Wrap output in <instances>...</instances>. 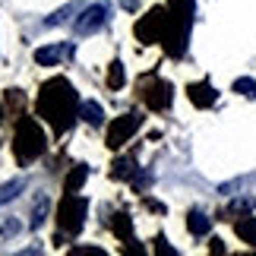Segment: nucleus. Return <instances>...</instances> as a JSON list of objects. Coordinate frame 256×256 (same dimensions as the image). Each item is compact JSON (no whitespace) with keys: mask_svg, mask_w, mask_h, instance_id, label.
Returning a JSON list of instances; mask_svg holds the SVG:
<instances>
[{"mask_svg":"<svg viewBox=\"0 0 256 256\" xmlns=\"http://www.w3.org/2000/svg\"><path fill=\"white\" fill-rule=\"evenodd\" d=\"M108 13H111L108 4H92V6L80 10V16H76V32H80V35H95L98 28H104Z\"/></svg>","mask_w":256,"mask_h":256,"instance_id":"obj_1","label":"nucleus"},{"mask_svg":"<svg viewBox=\"0 0 256 256\" xmlns=\"http://www.w3.org/2000/svg\"><path fill=\"white\" fill-rule=\"evenodd\" d=\"M66 54H70L66 44H48V48H38V51H35V60L42 66H57Z\"/></svg>","mask_w":256,"mask_h":256,"instance_id":"obj_2","label":"nucleus"},{"mask_svg":"<svg viewBox=\"0 0 256 256\" xmlns=\"http://www.w3.org/2000/svg\"><path fill=\"white\" fill-rule=\"evenodd\" d=\"M80 114H82V120L92 124V126H102L104 124V114H102V104H98V102H82Z\"/></svg>","mask_w":256,"mask_h":256,"instance_id":"obj_3","label":"nucleus"},{"mask_svg":"<svg viewBox=\"0 0 256 256\" xmlns=\"http://www.w3.org/2000/svg\"><path fill=\"white\" fill-rule=\"evenodd\" d=\"M26 190V180L22 177H16V180H10V184H4L0 186V206H6V202H13L19 193Z\"/></svg>","mask_w":256,"mask_h":256,"instance_id":"obj_4","label":"nucleus"},{"mask_svg":"<svg viewBox=\"0 0 256 256\" xmlns=\"http://www.w3.org/2000/svg\"><path fill=\"white\" fill-rule=\"evenodd\" d=\"M209 228H212V222L206 218L202 212H190V231L196 234V238H206V234H209Z\"/></svg>","mask_w":256,"mask_h":256,"instance_id":"obj_5","label":"nucleus"},{"mask_svg":"<svg viewBox=\"0 0 256 256\" xmlns=\"http://www.w3.org/2000/svg\"><path fill=\"white\" fill-rule=\"evenodd\" d=\"M234 92H238V95H247V98H256V82L250 80V76H240V80L234 82Z\"/></svg>","mask_w":256,"mask_h":256,"instance_id":"obj_6","label":"nucleus"},{"mask_svg":"<svg viewBox=\"0 0 256 256\" xmlns=\"http://www.w3.org/2000/svg\"><path fill=\"white\" fill-rule=\"evenodd\" d=\"M238 234H240L244 240L256 244V222H253V218H244V222H238Z\"/></svg>","mask_w":256,"mask_h":256,"instance_id":"obj_7","label":"nucleus"},{"mask_svg":"<svg viewBox=\"0 0 256 256\" xmlns=\"http://www.w3.org/2000/svg\"><path fill=\"white\" fill-rule=\"evenodd\" d=\"M133 126H136V120H124L120 126H114V130H111V146H120V140L133 130Z\"/></svg>","mask_w":256,"mask_h":256,"instance_id":"obj_8","label":"nucleus"},{"mask_svg":"<svg viewBox=\"0 0 256 256\" xmlns=\"http://www.w3.org/2000/svg\"><path fill=\"white\" fill-rule=\"evenodd\" d=\"M44 212H48V200H42V202H35V218H32V228H38V224L44 222Z\"/></svg>","mask_w":256,"mask_h":256,"instance_id":"obj_9","label":"nucleus"},{"mask_svg":"<svg viewBox=\"0 0 256 256\" xmlns=\"http://www.w3.org/2000/svg\"><path fill=\"white\" fill-rule=\"evenodd\" d=\"M73 10H76L73 4H70V6H64V10H57V13H54L51 19H48V26H57V22H64V19H66V16L73 13Z\"/></svg>","mask_w":256,"mask_h":256,"instance_id":"obj_10","label":"nucleus"},{"mask_svg":"<svg viewBox=\"0 0 256 256\" xmlns=\"http://www.w3.org/2000/svg\"><path fill=\"white\" fill-rule=\"evenodd\" d=\"M16 231H19L16 222H4V228H0V234H4V238H10V234H16Z\"/></svg>","mask_w":256,"mask_h":256,"instance_id":"obj_11","label":"nucleus"},{"mask_svg":"<svg viewBox=\"0 0 256 256\" xmlns=\"http://www.w3.org/2000/svg\"><path fill=\"white\" fill-rule=\"evenodd\" d=\"M120 6H124V10H130V13H133V10H140V0H120Z\"/></svg>","mask_w":256,"mask_h":256,"instance_id":"obj_12","label":"nucleus"}]
</instances>
